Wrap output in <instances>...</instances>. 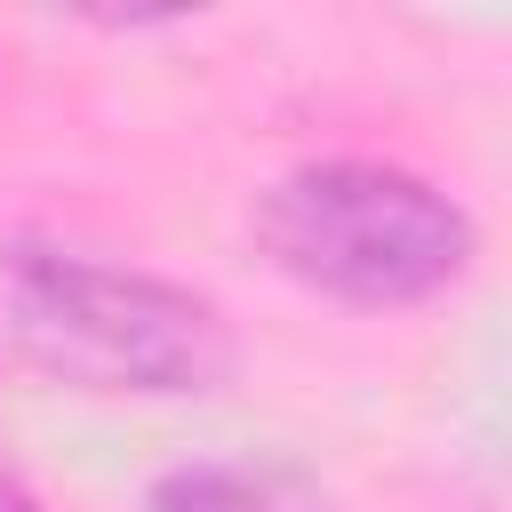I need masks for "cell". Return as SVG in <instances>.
<instances>
[{
  "mask_svg": "<svg viewBox=\"0 0 512 512\" xmlns=\"http://www.w3.org/2000/svg\"><path fill=\"white\" fill-rule=\"evenodd\" d=\"M256 248L336 304H424L472 264V216L384 160H320L264 192Z\"/></svg>",
  "mask_w": 512,
  "mask_h": 512,
  "instance_id": "obj_2",
  "label": "cell"
},
{
  "mask_svg": "<svg viewBox=\"0 0 512 512\" xmlns=\"http://www.w3.org/2000/svg\"><path fill=\"white\" fill-rule=\"evenodd\" d=\"M16 352L72 392H216L232 376V320L216 296L64 248H24L8 264Z\"/></svg>",
  "mask_w": 512,
  "mask_h": 512,
  "instance_id": "obj_1",
  "label": "cell"
},
{
  "mask_svg": "<svg viewBox=\"0 0 512 512\" xmlns=\"http://www.w3.org/2000/svg\"><path fill=\"white\" fill-rule=\"evenodd\" d=\"M0 512H40V496H32V488H24L8 464H0Z\"/></svg>",
  "mask_w": 512,
  "mask_h": 512,
  "instance_id": "obj_4",
  "label": "cell"
},
{
  "mask_svg": "<svg viewBox=\"0 0 512 512\" xmlns=\"http://www.w3.org/2000/svg\"><path fill=\"white\" fill-rule=\"evenodd\" d=\"M144 512H328L296 472L264 464H176L144 488Z\"/></svg>",
  "mask_w": 512,
  "mask_h": 512,
  "instance_id": "obj_3",
  "label": "cell"
}]
</instances>
